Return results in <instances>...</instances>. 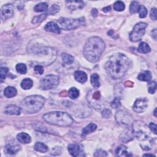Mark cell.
I'll use <instances>...</instances> for the list:
<instances>
[{"mask_svg": "<svg viewBox=\"0 0 157 157\" xmlns=\"http://www.w3.org/2000/svg\"><path fill=\"white\" fill-rule=\"evenodd\" d=\"M131 65L130 60L123 54H115L110 57L105 65L109 75L114 79L123 77Z\"/></svg>", "mask_w": 157, "mask_h": 157, "instance_id": "cell-1", "label": "cell"}, {"mask_svg": "<svg viewBox=\"0 0 157 157\" xmlns=\"http://www.w3.org/2000/svg\"><path fill=\"white\" fill-rule=\"evenodd\" d=\"M106 48L104 42L99 37L94 36L86 42L83 51L84 57L91 63H95L100 58Z\"/></svg>", "mask_w": 157, "mask_h": 157, "instance_id": "cell-2", "label": "cell"}, {"mask_svg": "<svg viewBox=\"0 0 157 157\" xmlns=\"http://www.w3.org/2000/svg\"><path fill=\"white\" fill-rule=\"evenodd\" d=\"M132 125L133 134L139 141L140 147L145 150H150L153 146L155 138L151 135L149 128L140 121H135Z\"/></svg>", "mask_w": 157, "mask_h": 157, "instance_id": "cell-3", "label": "cell"}, {"mask_svg": "<svg viewBox=\"0 0 157 157\" xmlns=\"http://www.w3.org/2000/svg\"><path fill=\"white\" fill-rule=\"evenodd\" d=\"M45 99L40 95H31L26 97L20 103L21 111L26 114H36L43 107Z\"/></svg>", "mask_w": 157, "mask_h": 157, "instance_id": "cell-4", "label": "cell"}, {"mask_svg": "<svg viewBox=\"0 0 157 157\" xmlns=\"http://www.w3.org/2000/svg\"><path fill=\"white\" fill-rule=\"evenodd\" d=\"M45 122L59 127H69L74 123L71 116L66 112L54 111L46 113L42 116Z\"/></svg>", "mask_w": 157, "mask_h": 157, "instance_id": "cell-5", "label": "cell"}, {"mask_svg": "<svg viewBox=\"0 0 157 157\" xmlns=\"http://www.w3.org/2000/svg\"><path fill=\"white\" fill-rule=\"evenodd\" d=\"M58 23L61 29L65 30H72L85 25L84 18L67 19L61 17L58 20Z\"/></svg>", "mask_w": 157, "mask_h": 157, "instance_id": "cell-6", "label": "cell"}, {"mask_svg": "<svg viewBox=\"0 0 157 157\" xmlns=\"http://www.w3.org/2000/svg\"><path fill=\"white\" fill-rule=\"evenodd\" d=\"M60 82V78L58 75L49 74L42 78L41 81L40 88L42 90H48L56 88Z\"/></svg>", "mask_w": 157, "mask_h": 157, "instance_id": "cell-7", "label": "cell"}, {"mask_svg": "<svg viewBox=\"0 0 157 157\" xmlns=\"http://www.w3.org/2000/svg\"><path fill=\"white\" fill-rule=\"evenodd\" d=\"M147 25H148L146 23L144 22L137 23L130 34V41L133 42H136L140 41L145 34L146 28Z\"/></svg>", "mask_w": 157, "mask_h": 157, "instance_id": "cell-8", "label": "cell"}, {"mask_svg": "<svg viewBox=\"0 0 157 157\" xmlns=\"http://www.w3.org/2000/svg\"><path fill=\"white\" fill-rule=\"evenodd\" d=\"M115 119L120 124L130 125L133 124V117L128 113L123 111H119L115 114Z\"/></svg>", "mask_w": 157, "mask_h": 157, "instance_id": "cell-9", "label": "cell"}, {"mask_svg": "<svg viewBox=\"0 0 157 157\" xmlns=\"http://www.w3.org/2000/svg\"><path fill=\"white\" fill-rule=\"evenodd\" d=\"M147 103H148V100L146 99V98L137 99L133 107L134 111L137 113L144 112L147 108L148 106Z\"/></svg>", "mask_w": 157, "mask_h": 157, "instance_id": "cell-10", "label": "cell"}, {"mask_svg": "<svg viewBox=\"0 0 157 157\" xmlns=\"http://www.w3.org/2000/svg\"><path fill=\"white\" fill-rule=\"evenodd\" d=\"M14 14V6L11 4L4 5L2 8L1 18L2 20L5 21L11 18Z\"/></svg>", "mask_w": 157, "mask_h": 157, "instance_id": "cell-11", "label": "cell"}, {"mask_svg": "<svg viewBox=\"0 0 157 157\" xmlns=\"http://www.w3.org/2000/svg\"><path fill=\"white\" fill-rule=\"evenodd\" d=\"M69 153L72 156H85L84 152L79 145L76 144H72L69 145L68 147Z\"/></svg>", "mask_w": 157, "mask_h": 157, "instance_id": "cell-12", "label": "cell"}, {"mask_svg": "<svg viewBox=\"0 0 157 157\" xmlns=\"http://www.w3.org/2000/svg\"><path fill=\"white\" fill-rule=\"evenodd\" d=\"M21 109L20 107H17V106L10 104L6 107L5 109V113L6 115H19L20 114Z\"/></svg>", "mask_w": 157, "mask_h": 157, "instance_id": "cell-13", "label": "cell"}, {"mask_svg": "<svg viewBox=\"0 0 157 157\" xmlns=\"http://www.w3.org/2000/svg\"><path fill=\"white\" fill-rule=\"evenodd\" d=\"M21 149V147L18 144H8L5 149V151L6 154L13 155L16 154Z\"/></svg>", "mask_w": 157, "mask_h": 157, "instance_id": "cell-14", "label": "cell"}, {"mask_svg": "<svg viewBox=\"0 0 157 157\" xmlns=\"http://www.w3.org/2000/svg\"><path fill=\"white\" fill-rule=\"evenodd\" d=\"M66 6L71 10L82 9L84 7V2L82 1H66Z\"/></svg>", "mask_w": 157, "mask_h": 157, "instance_id": "cell-15", "label": "cell"}, {"mask_svg": "<svg viewBox=\"0 0 157 157\" xmlns=\"http://www.w3.org/2000/svg\"><path fill=\"white\" fill-rule=\"evenodd\" d=\"M115 155L117 156H132L133 154L131 153L128 150V149L124 146H119L115 150Z\"/></svg>", "mask_w": 157, "mask_h": 157, "instance_id": "cell-16", "label": "cell"}, {"mask_svg": "<svg viewBox=\"0 0 157 157\" xmlns=\"http://www.w3.org/2000/svg\"><path fill=\"white\" fill-rule=\"evenodd\" d=\"M44 29L47 31H49V32H52L57 34H60L61 33V29L59 26L53 22L47 23L44 27Z\"/></svg>", "mask_w": 157, "mask_h": 157, "instance_id": "cell-17", "label": "cell"}, {"mask_svg": "<svg viewBox=\"0 0 157 157\" xmlns=\"http://www.w3.org/2000/svg\"><path fill=\"white\" fill-rule=\"evenodd\" d=\"M74 78L78 82L84 84L87 80V75L84 71H77L74 73Z\"/></svg>", "mask_w": 157, "mask_h": 157, "instance_id": "cell-18", "label": "cell"}, {"mask_svg": "<svg viewBox=\"0 0 157 157\" xmlns=\"http://www.w3.org/2000/svg\"><path fill=\"white\" fill-rule=\"evenodd\" d=\"M97 128V125L95 123H90L87 126L84 128L82 131V137H85L88 134H90L93 133V131H95Z\"/></svg>", "mask_w": 157, "mask_h": 157, "instance_id": "cell-19", "label": "cell"}, {"mask_svg": "<svg viewBox=\"0 0 157 157\" xmlns=\"http://www.w3.org/2000/svg\"><path fill=\"white\" fill-rule=\"evenodd\" d=\"M17 139L18 140L19 142H20L22 144H29L31 142V137L29 136V134L25 133H20L18 134L17 136Z\"/></svg>", "mask_w": 157, "mask_h": 157, "instance_id": "cell-20", "label": "cell"}, {"mask_svg": "<svg viewBox=\"0 0 157 157\" xmlns=\"http://www.w3.org/2000/svg\"><path fill=\"white\" fill-rule=\"evenodd\" d=\"M152 77V75L151 72L149 71H145L140 72L137 78L139 81H141L149 82L151 80Z\"/></svg>", "mask_w": 157, "mask_h": 157, "instance_id": "cell-21", "label": "cell"}, {"mask_svg": "<svg viewBox=\"0 0 157 157\" xmlns=\"http://www.w3.org/2000/svg\"><path fill=\"white\" fill-rule=\"evenodd\" d=\"M17 91L16 88L13 87H8L5 88L4 91V94L5 97L9 98L15 97L17 95Z\"/></svg>", "mask_w": 157, "mask_h": 157, "instance_id": "cell-22", "label": "cell"}, {"mask_svg": "<svg viewBox=\"0 0 157 157\" xmlns=\"http://www.w3.org/2000/svg\"><path fill=\"white\" fill-rule=\"evenodd\" d=\"M138 52L142 54H148L151 51V49L148 44L144 42H140L137 48Z\"/></svg>", "mask_w": 157, "mask_h": 157, "instance_id": "cell-23", "label": "cell"}, {"mask_svg": "<svg viewBox=\"0 0 157 157\" xmlns=\"http://www.w3.org/2000/svg\"><path fill=\"white\" fill-rule=\"evenodd\" d=\"M90 81H91V84L94 88H97L100 87V77L98 74H92L90 77Z\"/></svg>", "mask_w": 157, "mask_h": 157, "instance_id": "cell-24", "label": "cell"}, {"mask_svg": "<svg viewBox=\"0 0 157 157\" xmlns=\"http://www.w3.org/2000/svg\"><path fill=\"white\" fill-rule=\"evenodd\" d=\"M61 58L63 62L65 64L68 65L72 64L74 62V57L72 55L66 53H63L61 54Z\"/></svg>", "mask_w": 157, "mask_h": 157, "instance_id": "cell-25", "label": "cell"}, {"mask_svg": "<svg viewBox=\"0 0 157 157\" xmlns=\"http://www.w3.org/2000/svg\"><path fill=\"white\" fill-rule=\"evenodd\" d=\"M33 85V81L29 78H25L21 82V87L24 90H29Z\"/></svg>", "mask_w": 157, "mask_h": 157, "instance_id": "cell-26", "label": "cell"}, {"mask_svg": "<svg viewBox=\"0 0 157 157\" xmlns=\"http://www.w3.org/2000/svg\"><path fill=\"white\" fill-rule=\"evenodd\" d=\"M35 149L41 153H45L48 150V147L42 143L38 142L35 145Z\"/></svg>", "mask_w": 157, "mask_h": 157, "instance_id": "cell-27", "label": "cell"}, {"mask_svg": "<svg viewBox=\"0 0 157 157\" xmlns=\"http://www.w3.org/2000/svg\"><path fill=\"white\" fill-rule=\"evenodd\" d=\"M48 9V5L47 3H40L36 5L34 8V11L38 12L46 11Z\"/></svg>", "mask_w": 157, "mask_h": 157, "instance_id": "cell-28", "label": "cell"}, {"mask_svg": "<svg viewBox=\"0 0 157 157\" xmlns=\"http://www.w3.org/2000/svg\"><path fill=\"white\" fill-rule=\"evenodd\" d=\"M68 96L72 100H75L79 96V91L75 87H72L69 90Z\"/></svg>", "mask_w": 157, "mask_h": 157, "instance_id": "cell-29", "label": "cell"}, {"mask_svg": "<svg viewBox=\"0 0 157 157\" xmlns=\"http://www.w3.org/2000/svg\"><path fill=\"white\" fill-rule=\"evenodd\" d=\"M125 8V5L123 2L118 1V2H116L114 5V9L116 11H118V12L123 11H124Z\"/></svg>", "mask_w": 157, "mask_h": 157, "instance_id": "cell-30", "label": "cell"}, {"mask_svg": "<svg viewBox=\"0 0 157 157\" xmlns=\"http://www.w3.org/2000/svg\"><path fill=\"white\" fill-rule=\"evenodd\" d=\"M47 17H48V14H41L40 15H38V16L35 17L33 19L32 23H35V24L38 23H41L42 21H44L46 19Z\"/></svg>", "mask_w": 157, "mask_h": 157, "instance_id": "cell-31", "label": "cell"}, {"mask_svg": "<svg viewBox=\"0 0 157 157\" xmlns=\"http://www.w3.org/2000/svg\"><path fill=\"white\" fill-rule=\"evenodd\" d=\"M140 5L139 3L137 2H133L131 3L130 6V11L131 14H135L138 12Z\"/></svg>", "mask_w": 157, "mask_h": 157, "instance_id": "cell-32", "label": "cell"}, {"mask_svg": "<svg viewBox=\"0 0 157 157\" xmlns=\"http://www.w3.org/2000/svg\"><path fill=\"white\" fill-rule=\"evenodd\" d=\"M16 70L19 73L21 74H25L27 72V68L25 64L19 63L16 66Z\"/></svg>", "mask_w": 157, "mask_h": 157, "instance_id": "cell-33", "label": "cell"}, {"mask_svg": "<svg viewBox=\"0 0 157 157\" xmlns=\"http://www.w3.org/2000/svg\"><path fill=\"white\" fill-rule=\"evenodd\" d=\"M138 12L139 14V17L142 19L146 17L148 14L147 9L144 6H140Z\"/></svg>", "mask_w": 157, "mask_h": 157, "instance_id": "cell-34", "label": "cell"}, {"mask_svg": "<svg viewBox=\"0 0 157 157\" xmlns=\"http://www.w3.org/2000/svg\"><path fill=\"white\" fill-rule=\"evenodd\" d=\"M156 90V83L155 81L150 82L148 84V91L150 94H154Z\"/></svg>", "mask_w": 157, "mask_h": 157, "instance_id": "cell-35", "label": "cell"}, {"mask_svg": "<svg viewBox=\"0 0 157 157\" xmlns=\"http://www.w3.org/2000/svg\"><path fill=\"white\" fill-rule=\"evenodd\" d=\"M8 68L5 67H2L0 69V78H1V81L3 82V80L5 79L7 73L8 72Z\"/></svg>", "mask_w": 157, "mask_h": 157, "instance_id": "cell-36", "label": "cell"}, {"mask_svg": "<svg viewBox=\"0 0 157 157\" xmlns=\"http://www.w3.org/2000/svg\"><path fill=\"white\" fill-rule=\"evenodd\" d=\"M60 11V7L57 5H53L49 10V14L50 15H54L58 13Z\"/></svg>", "mask_w": 157, "mask_h": 157, "instance_id": "cell-37", "label": "cell"}, {"mask_svg": "<svg viewBox=\"0 0 157 157\" xmlns=\"http://www.w3.org/2000/svg\"><path fill=\"white\" fill-rule=\"evenodd\" d=\"M121 106V102L119 98H115L114 100L111 103V107L114 109H117L119 108Z\"/></svg>", "mask_w": 157, "mask_h": 157, "instance_id": "cell-38", "label": "cell"}, {"mask_svg": "<svg viewBox=\"0 0 157 157\" xmlns=\"http://www.w3.org/2000/svg\"><path fill=\"white\" fill-rule=\"evenodd\" d=\"M107 152L103 149H98L94 153L95 156H107Z\"/></svg>", "mask_w": 157, "mask_h": 157, "instance_id": "cell-39", "label": "cell"}, {"mask_svg": "<svg viewBox=\"0 0 157 157\" xmlns=\"http://www.w3.org/2000/svg\"><path fill=\"white\" fill-rule=\"evenodd\" d=\"M150 17L153 20H156L157 19V12L156 8H152L150 11Z\"/></svg>", "mask_w": 157, "mask_h": 157, "instance_id": "cell-40", "label": "cell"}, {"mask_svg": "<svg viewBox=\"0 0 157 157\" xmlns=\"http://www.w3.org/2000/svg\"><path fill=\"white\" fill-rule=\"evenodd\" d=\"M112 112L111 111V110L109 109H104V111L102 112V116L104 118H109L111 116Z\"/></svg>", "mask_w": 157, "mask_h": 157, "instance_id": "cell-41", "label": "cell"}, {"mask_svg": "<svg viewBox=\"0 0 157 157\" xmlns=\"http://www.w3.org/2000/svg\"><path fill=\"white\" fill-rule=\"evenodd\" d=\"M34 70L38 74H40V75H42L43 73H44V68L41 65H37L34 68Z\"/></svg>", "mask_w": 157, "mask_h": 157, "instance_id": "cell-42", "label": "cell"}, {"mask_svg": "<svg viewBox=\"0 0 157 157\" xmlns=\"http://www.w3.org/2000/svg\"><path fill=\"white\" fill-rule=\"evenodd\" d=\"M156 128H157V127L156 124H155L153 122H151L149 125V129L150 130V131L152 132H153L155 135L156 134Z\"/></svg>", "mask_w": 157, "mask_h": 157, "instance_id": "cell-43", "label": "cell"}, {"mask_svg": "<svg viewBox=\"0 0 157 157\" xmlns=\"http://www.w3.org/2000/svg\"><path fill=\"white\" fill-rule=\"evenodd\" d=\"M93 98L95 100H98L100 98V93L99 91H97V92L94 93L93 95Z\"/></svg>", "mask_w": 157, "mask_h": 157, "instance_id": "cell-44", "label": "cell"}, {"mask_svg": "<svg viewBox=\"0 0 157 157\" xmlns=\"http://www.w3.org/2000/svg\"><path fill=\"white\" fill-rule=\"evenodd\" d=\"M98 11L97 9H93L91 10V15L93 17H96L98 15Z\"/></svg>", "mask_w": 157, "mask_h": 157, "instance_id": "cell-45", "label": "cell"}, {"mask_svg": "<svg viewBox=\"0 0 157 157\" xmlns=\"http://www.w3.org/2000/svg\"><path fill=\"white\" fill-rule=\"evenodd\" d=\"M151 34H152V37L155 40H156V36H157L156 29H154L153 30H152V32H151Z\"/></svg>", "mask_w": 157, "mask_h": 157, "instance_id": "cell-46", "label": "cell"}, {"mask_svg": "<svg viewBox=\"0 0 157 157\" xmlns=\"http://www.w3.org/2000/svg\"><path fill=\"white\" fill-rule=\"evenodd\" d=\"M111 10V6H107V7H106V8H104L102 9V11H103L104 12H109Z\"/></svg>", "mask_w": 157, "mask_h": 157, "instance_id": "cell-47", "label": "cell"}, {"mask_svg": "<svg viewBox=\"0 0 157 157\" xmlns=\"http://www.w3.org/2000/svg\"><path fill=\"white\" fill-rule=\"evenodd\" d=\"M144 156H154V157H155V156L154 155H153V154H149V153L144 154Z\"/></svg>", "mask_w": 157, "mask_h": 157, "instance_id": "cell-48", "label": "cell"}, {"mask_svg": "<svg viewBox=\"0 0 157 157\" xmlns=\"http://www.w3.org/2000/svg\"><path fill=\"white\" fill-rule=\"evenodd\" d=\"M154 116L155 117H157V115H156V108L155 109V111H154Z\"/></svg>", "mask_w": 157, "mask_h": 157, "instance_id": "cell-49", "label": "cell"}]
</instances>
